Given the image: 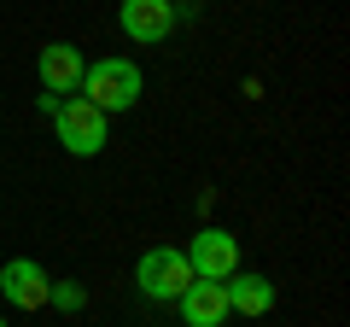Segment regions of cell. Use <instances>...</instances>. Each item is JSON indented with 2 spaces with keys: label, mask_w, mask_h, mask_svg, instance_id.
Masks as SVG:
<instances>
[{
  "label": "cell",
  "mask_w": 350,
  "mask_h": 327,
  "mask_svg": "<svg viewBox=\"0 0 350 327\" xmlns=\"http://www.w3.org/2000/svg\"><path fill=\"white\" fill-rule=\"evenodd\" d=\"M82 47H70V41H47V47L36 53V76H41V94H76L82 88Z\"/></svg>",
  "instance_id": "cell-7"
},
{
  "label": "cell",
  "mask_w": 350,
  "mask_h": 327,
  "mask_svg": "<svg viewBox=\"0 0 350 327\" xmlns=\"http://www.w3.org/2000/svg\"><path fill=\"white\" fill-rule=\"evenodd\" d=\"M135 287L146 292L152 304H175L181 292L193 287V263H187V252H175V246H152V252H140V263H135Z\"/></svg>",
  "instance_id": "cell-3"
},
{
  "label": "cell",
  "mask_w": 350,
  "mask_h": 327,
  "mask_svg": "<svg viewBox=\"0 0 350 327\" xmlns=\"http://www.w3.org/2000/svg\"><path fill=\"white\" fill-rule=\"evenodd\" d=\"M140 88H146V82H140V70L129 59H94L82 70V100L88 105H100L105 117L111 112H135L140 105Z\"/></svg>",
  "instance_id": "cell-1"
},
{
  "label": "cell",
  "mask_w": 350,
  "mask_h": 327,
  "mask_svg": "<svg viewBox=\"0 0 350 327\" xmlns=\"http://www.w3.org/2000/svg\"><path fill=\"white\" fill-rule=\"evenodd\" d=\"M222 292H228V315H269L275 310V280L269 275H228L222 280Z\"/></svg>",
  "instance_id": "cell-9"
},
{
  "label": "cell",
  "mask_w": 350,
  "mask_h": 327,
  "mask_svg": "<svg viewBox=\"0 0 350 327\" xmlns=\"http://www.w3.org/2000/svg\"><path fill=\"white\" fill-rule=\"evenodd\" d=\"M47 292H53V275L36 263V257H12V263L0 269V298L12 304V310H47Z\"/></svg>",
  "instance_id": "cell-5"
},
{
  "label": "cell",
  "mask_w": 350,
  "mask_h": 327,
  "mask_svg": "<svg viewBox=\"0 0 350 327\" xmlns=\"http://www.w3.org/2000/svg\"><path fill=\"white\" fill-rule=\"evenodd\" d=\"M47 304H53V310H64V315H76V310H82V304H88V292L76 287V280H53Z\"/></svg>",
  "instance_id": "cell-10"
},
{
  "label": "cell",
  "mask_w": 350,
  "mask_h": 327,
  "mask_svg": "<svg viewBox=\"0 0 350 327\" xmlns=\"http://www.w3.org/2000/svg\"><path fill=\"white\" fill-rule=\"evenodd\" d=\"M0 327H6V322H0Z\"/></svg>",
  "instance_id": "cell-11"
},
{
  "label": "cell",
  "mask_w": 350,
  "mask_h": 327,
  "mask_svg": "<svg viewBox=\"0 0 350 327\" xmlns=\"http://www.w3.org/2000/svg\"><path fill=\"white\" fill-rule=\"evenodd\" d=\"M175 304H181V322H187V327H222V322H228V292H222V280H193Z\"/></svg>",
  "instance_id": "cell-8"
},
{
  "label": "cell",
  "mask_w": 350,
  "mask_h": 327,
  "mask_svg": "<svg viewBox=\"0 0 350 327\" xmlns=\"http://www.w3.org/2000/svg\"><path fill=\"white\" fill-rule=\"evenodd\" d=\"M187 263H193V280H228V275H239V239L211 222V228L193 234Z\"/></svg>",
  "instance_id": "cell-4"
},
{
  "label": "cell",
  "mask_w": 350,
  "mask_h": 327,
  "mask_svg": "<svg viewBox=\"0 0 350 327\" xmlns=\"http://www.w3.org/2000/svg\"><path fill=\"white\" fill-rule=\"evenodd\" d=\"M117 24H123L129 41L158 47V41H170V29H175V0H123V6H117Z\"/></svg>",
  "instance_id": "cell-6"
},
{
  "label": "cell",
  "mask_w": 350,
  "mask_h": 327,
  "mask_svg": "<svg viewBox=\"0 0 350 327\" xmlns=\"http://www.w3.org/2000/svg\"><path fill=\"white\" fill-rule=\"evenodd\" d=\"M53 129H59V146L70 152V158H100L105 140H111V129H105V112H100V105H88L82 94L59 100V112H53Z\"/></svg>",
  "instance_id": "cell-2"
}]
</instances>
